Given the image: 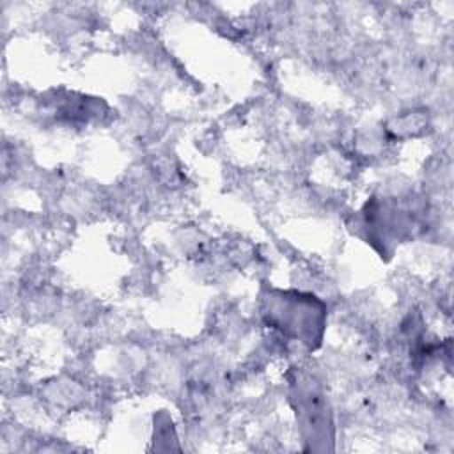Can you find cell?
<instances>
[{
    "instance_id": "cell-1",
    "label": "cell",
    "mask_w": 454,
    "mask_h": 454,
    "mask_svg": "<svg viewBox=\"0 0 454 454\" xmlns=\"http://www.w3.org/2000/svg\"><path fill=\"white\" fill-rule=\"evenodd\" d=\"M312 298L314 296L293 293L294 314H291L280 293H270L264 309L266 321L282 333L312 346V342H319V332L323 328V307Z\"/></svg>"
}]
</instances>
